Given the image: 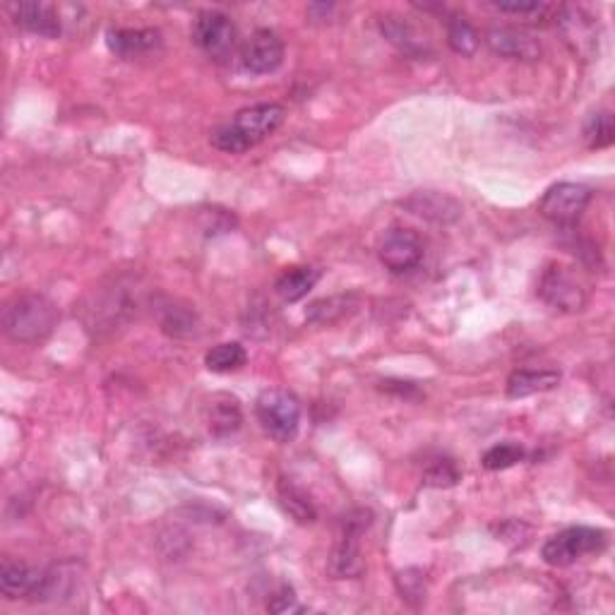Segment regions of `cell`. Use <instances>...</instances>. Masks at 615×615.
<instances>
[{
	"mask_svg": "<svg viewBox=\"0 0 615 615\" xmlns=\"http://www.w3.org/2000/svg\"><path fill=\"white\" fill-rule=\"evenodd\" d=\"M41 572L37 567L27 563H15V560H3L0 565V591L8 599H34L41 582Z\"/></svg>",
	"mask_w": 615,
	"mask_h": 615,
	"instance_id": "obj_17",
	"label": "cell"
},
{
	"mask_svg": "<svg viewBox=\"0 0 615 615\" xmlns=\"http://www.w3.org/2000/svg\"><path fill=\"white\" fill-rule=\"evenodd\" d=\"M279 503H282L284 512L291 519H296L298 524H310L315 522L318 512H315V505L310 503L308 493L303 488H298L294 481L282 479L279 481Z\"/></svg>",
	"mask_w": 615,
	"mask_h": 615,
	"instance_id": "obj_23",
	"label": "cell"
},
{
	"mask_svg": "<svg viewBox=\"0 0 615 615\" xmlns=\"http://www.w3.org/2000/svg\"><path fill=\"white\" fill-rule=\"evenodd\" d=\"M145 296L135 277H116L113 282L99 286L82 303V322L89 332H113L137 318Z\"/></svg>",
	"mask_w": 615,
	"mask_h": 615,
	"instance_id": "obj_1",
	"label": "cell"
},
{
	"mask_svg": "<svg viewBox=\"0 0 615 615\" xmlns=\"http://www.w3.org/2000/svg\"><path fill=\"white\" fill-rule=\"evenodd\" d=\"M58 325V308L41 294L15 296L3 310V330L17 344L44 342Z\"/></svg>",
	"mask_w": 615,
	"mask_h": 615,
	"instance_id": "obj_2",
	"label": "cell"
},
{
	"mask_svg": "<svg viewBox=\"0 0 615 615\" xmlns=\"http://www.w3.org/2000/svg\"><path fill=\"white\" fill-rule=\"evenodd\" d=\"M560 382L558 370H517L507 380V397L524 399L531 394L553 390Z\"/></svg>",
	"mask_w": 615,
	"mask_h": 615,
	"instance_id": "obj_20",
	"label": "cell"
},
{
	"mask_svg": "<svg viewBox=\"0 0 615 615\" xmlns=\"http://www.w3.org/2000/svg\"><path fill=\"white\" fill-rule=\"evenodd\" d=\"M193 41L200 46L202 53L214 61H226L234 53L236 46V27L224 13L207 10L197 15L193 25Z\"/></svg>",
	"mask_w": 615,
	"mask_h": 615,
	"instance_id": "obj_7",
	"label": "cell"
},
{
	"mask_svg": "<svg viewBox=\"0 0 615 615\" xmlns=\"http://www.w3.org/2000/svg\"><path fill=\"white\" fill-rule=\"evenodd\" d=\"M591 202V190L582 183H555L539 202V212L553 224H575Z\"/></svg>",
	"mask_w": 615,
	"mask_h": 615,
	"instance_id": "obj_6",
	"label": "cell"
},
{
	"mask_svg": "<svg viewBox=\"0 0 615 615\" xmlns=\"http://www.w3.org/2000/svg\"><path fill=\"white\" fill-rule=\"evenodd\" d=\"M212 145L217 147V149H222V152H226V154H243V152H248L250 147H253L246 140V137H243V133L236 128L234 123L214 130V133H212Z\"/></svg>",
	"mask_w": 615,
	"mask_h": 615,
	"instance_id": "obj_31",
	"label": "cell"
},
{
	"mask_svg": "<svg viewBox=\"0 0 615 615\" xmlns=\"http://www.w3.org/2000/svg\"><path fill=\"white\" fill-rule=\"evenodd\" d=\"M106 44L118 58L133 61V58L157 51L161 46V34L157 29H109Z\"/></svg>",
	"mask_w": 615,
	"mask_h": 615,
	"instance_id": "obj_15",
	"label": "cell"
},
{
	"mask_svg": "<svg viewBox=\"0 0 615 615\" xmlns=\"http://www.w3.org/2000/svg\"><path fill=\"white\" fill-rule=\"evenodd\" d=\"M558 29L565 37V44L579 58H591L599 49V27L594 17L577 8H565L558 17Z\"/></svg>",
	"mask_w": 615,
	"mask_h": 615,
	"instance_id": "obj_10",
	"label": "cell"
},
{
	"mask_svg": "<svg viewBox=\"0 0 615 615\" xmlns=\"http://www.w3.org/2000/svg\"><path fill=\"white\" fill-rule=\"evenodd\" d=\"M284 113V106L279 104H258L238 111L234 125L241 130L250 145H258V142L270 137L284 123Z\"/></svg>",
	"mask_w": 615,
	"mask_h": 615,
	"instance_id": "obj_13",
	"label": "cell"
},
{
	"mask_svg": "<svg viewBox=\"0 0 615 615\" xmlns=\"http://www.w3.org/2000/svg\"><path fill=\"white\" fill-rule=\"evenodd\" d=\"M500 13H510V15H536L546 10V5L539 3V0H512V3H493Z\"/></svg>",
	"mask_w": 615,
	"mask_h": 615,
	"instance_id": "obj_34",
	"label": "cell"
},
{
	"mask_svg": "<svg viewBox=\"0 0 615 615\" xmlns=\"http://www.w3.org/2000/svg\"><path fill=\"white\" fill-rule=\"evenodd\" d=\"M243 68L255 75H270L284 61V44L270 29H258L243 46Z\"/></svg>",
	"mask_w": 615,
	"mask_h": 615,
	"instance_id": "obj_11",
	"label": "cell"
},
{
	"mask_svg": "<svg viewBox=\"0 0 615 615\" xmlns=\"http://www.w3.org/2000/svg\"><path fill=\"white\" fill-rule=\"evenodd\" d=\"M486 41L493 53L503 58H512V61H536L541 56L539 41L515 27H493L486 34Z\"/></svg>",
	"mask_w": 615,
	"mask_h": 615,
	"instance_id": "obj_14",
	"label": "cell"
},
{
	"mask_svg": "<svg viewBox=\"0 0 615 615\" xmlns=\"http://www.w3.org/2000/svg\"><path fill=\"white\" fill-rule=\"evenodd\" d=\"M447 44L459 56H474L479 49V32L464 17H452L447 25Z\"/></svg>",
	"mask_w": 615,
	"mask_h": 615,
	"instance_id": "obj_28",
	"label": "cell"
},
{
	"mask_svg": "<svg viewBox=\"0 0 615 615\" xmlns=\"http://www.w3.org/2000/svg\"><path fill=\"white\" fill-rule=\"evenodd\" d=\"M603 546H606V534L601 529L570 527L548 539L541 555L548 565L567 567L584 555L603 551Z\"/></svg>",
	"mask_w": 615,
	"mask_h": 615,
	"instance_id": "obj_4",
	"label": "cell"
},
{
	"mask_svg": "<svg viewBox=\"0 0 615 615\" xmlns=\"http://www.w3.org/2000/svg\"><path fill=\"white\" fill-rule=\"evenodd\" d=\"M397 589L402 594V599L411 606H423L426 603V575L416 567H409V570L399 572L397 575Z\"/></svg>",
	"mask_w": 615,
	"mask_h": 615,
	"instance_id": "obj_29",
	"label": "cell"
},
{
	"mask_svg": "<svg viewBox=\"0 0 615 615\" xmlns=\"http://www.w3.org/2000/svg\"><path fill=\"white\" fill-rule=\"evenodd\" d=\"M267 608H270L272 613H286L291 611V608H296V594L291 587H282L277 591V594L270 596V601H267Z\"/></svg>",
	"mask_w": 615,
	"mask_h": 615,
	"instance_id": "obj_35",
	"label": "cell"
},
{
	"mask_svg": "<svg viewBox=\"0 0 615 615\" xmlns=\"http://www.w3.org/2000/svg\"><path fill=\"white\" fill-rule=\"evenodd\" d=\"M404 210H409L416 217L426 219L433 224H452L462 217V205L455 197L438 193V190H419V193H411L402 202Z\"/></svg>",
	"mask_w": 615,
	"mask_h": 615,
	"instance_id": "obj_12",
	"label": "cell"
},
{
	"mask_svg": "<svg viewBox=\"0 0 615 615\" xmlns=\"http://www.w3.org/2000/svg\"><path fill=\"white\" fill-rule=\"evenodd\" d=\"M354 308V298L351 296H332L315 301L313 306L306 310V318L315 325H332V322L342 320L344 315L351 313Z\"/></svg>",
	"mask_w": 615,
	"mask_h": 615,
	"instance_id": "obj_25",
	"label": "cell"
},
{
	"mask_svg": "<svg viewBox=\"0 0 615 615\" xmlns=\"http://www.w3.org/2000/svg\"><path fill=\"white\" fill-rule=\"evenodd\" d=\"M200 224L207 236H219V234H226V231L234 229L236 219H234V214L212 207V210H202Z\"/></svg>",
	"mask_w": 615,
	"mask_h": 615,
	"instance_id": "obj_33",
	"label": "cell"
},
{
	"mask_svg": "<svg viewBox=\"0 0 615 615\" xmlns=\"http://www.w3.org/2000/svg\"><path fill=\"white\" fill-rule=\"evenodd\" d=\"M243 423L241 406H238V399L229 397V394H217L212 397L210 406H207V426H210V433L214 438L224 440L229 435H234Z\"/></svg>",
	"mask_w": 615,
	"mask_h": 615,
	"instance_id": "obj_18",
	"label": "cell"
},
{
	"mask_svg": "<svg viewBox=\"0 0 615 615\" xmlns=\"http://www.w3.org/2000/svg\"><path fill=\"white\" fill-rule=\"evenodd\" d=\"M246 349H243L238 342H224L212 346L210 351H207L205 363L207 368L214 370V373H231V370H238L246 363Z\"/></svg>",
	"mask_w": 615,
	"mask_h": 615,
	"instance_id": "obj_26",
	"label": "cell"
},
{
	"mask_svg": "<svg viewBox=\"0 0 615 615\" xmlns=\"http://www.w3.org/2000/svg\"><path fill=\"white\" fill-rule=\"evenodd\" d=\"M373 522V515L368 510H356L344 519V534L339 546L334 548L330 560V572L337 579L358 577L363 572L361 551H358V536L363 534Z\"/></svg>",
	"mask_w": 615,
	"mask_h": 615,
	"instance_id": "obj_8",
	"label": "cell"
},
{
	"mask_svg": "<svg viewBox=\"0 0 615 615\" xmlns=\"http://www.w3.org/2000/svg\"><path fill=\"white\" fill-rule=\"evenodd\" d=\"M539 296L560 313H579L587 306V291L582 282L563 265H551L541 274Z\"/></svg>",
	"mask_w": 615,
	"mask_h": 615,
	"instance_id": "obj_5",
	"label": "cell"
},
{
	"mask_svg": "<svg viewBox=\"0 0 615 615\" xmlns=\"http://www.w3.org/2000/svg\"><path fill=\"white\" fill-rule=\"evenodd\" d=\"M380 29L385 34V39L390 41L392 46H397L399 51L406 53L411 58H421L428 53V41L426 37H421L409 22H404L402 17L397 15H387L380 20Z\"/></svg>",
	"mask_w": 615,
	"mask_h": 615,
	"instance_id": "obj_19",
	"label": "cell"
},
{
	"mask_svg": "<svg viewBox=\"0 0 615 615\" xmlns=\"http://www.w3.org/2000/svg\"><path fill=\"white\" fill-rule=\"evenodd\" d=\"M584 140L591 149L611 147L615 140L613 116L608 111H596L584 121Z\"/></svg>",
	"mask_w": 615,
	"mask_h": 615,
	"instance_id": "obj_27",
	"label": "cell"
},
{
	"mask_svg": "<svg viewBox=\"0 0 615 615\" xmlns=\"http://www.w3.org/2000/svg\"><path fill=\"white\" fill-rule=\"evenodd\" d=\"M423 481L435 488H450L459 481V469L455 467L452 459H435V462L428 464L426 474H423Z\"/></svg>",
	"mask_w": 615,
	"mask_h": 615,
	"instance_id": "obj_32",
	"label": "cell"
},
{
	"mask_svg": "<svg viewBox=\"0 0 615 615\" xmlns=\"http://www.w3.org/2000/svg\"><path fill=\"white\" fill-rule=\"evenodd\" d=\"M75 589V572L70 565H53L41 572V582L34 594V601H58L65 599Z\"/></svg>",
	"mask_w": 615,
	"mask_h": 615,
	"instance_id": "obj_22",
	"label": "cell"
},
{
	"mask_svg": "<svg viewBox=\"0 0 615 615\" xmlns=\"http://www.w3.org/2000/svg\"><path fill=\"white\" fill-rule=\"evenodd\" d=\"M15 22L20 27H25L27 32L39 34L46 39H58L61 37V17H58L56 8L46 3H20L13 5Z\"/></svg>",
	"mask_w": 615,
	"mask_h": 615,
	"instance_id": "obj_16",
	"label": "cell"
},
{
	"mask_svg": "<svg viewBox=\"0 0 615 615\" xmlns=\"http://www.w3.org/2000/svg\"><path fill=\"white\" fill-rule=\"evenodd\" d=\"M318 279L320 272L313 270V267H291V270H286L282 277L277 279L274 291H277L282 301L296 303L310 294V289L318 284Z\"/></svg>",
	"mask_w": 615,
	"mask_h": 615,
	"instance_id": "obj_21",
	"label": "cell"
},
{
	"mask_svg": "<svg viewBox=\"0 0 615 615\" xmlns=\"http://www.w3.org/2000/svg\"><path fill=\"white\" fill-rule=\"evenodd\" d=\"M258 421L277 443H291L301 426V404L286 390H265L255 404Z\"/></svg>",
	"mask_w": 615,
	"mask_h": 615,
	"instance_id": "obj_3",
	"label": "cell"
},
{
	"mask_svg": "<svg viewBox=\"0 0 615 615\" xmlns=\"http://www.w3.org/2000/svg\"><path fill=\"white\" fill-rule=\"evenodd\" d=\"M157 306V303H154ZM159 313V325L164 334H169V337L183 339L190 337V334H195L197 320L195 313H190L188 308L176 306V303H166V306H157L154 308Z\"/></svg>",
	"mask_w": 615,
	"mask_h": 615,
	"instance_id": "obj_24",
	"label": "cell"
},
{
	"mask_svg": "<svg viewBox=\"0 0 615 615\" xmlns=\"http://www.w3.org/2000/svg\"><path fill=\"white\" fill-rule=\"evenodd\" d=\"M378 255L387 270L409 272L423 258V243L411 229H392L382 238Z\"/></svg>",
	"mask_w": 615,
	"mask_h": 615,
	"instance_id": "obj_9",
	"label": "cell"
},
{
	"mask_svg": "<svg viewBox=\"0 0 615 615\" xmlns=\"http://www.w3.org/2000/svg\"><path fill=\"white\" fill-rule=\"evenodd\" d=\"M522 459H524L522 445H517V443H500V445H493L491 450H488L486 455H483L481 464L488 471H503V469L515 467V464L522 462Z\"/></svg>",
	"mask_w": 615,
	"mask_h": 615,
	"instance_id": "obj_30",
	"label": "cell"
}]
</instances>
